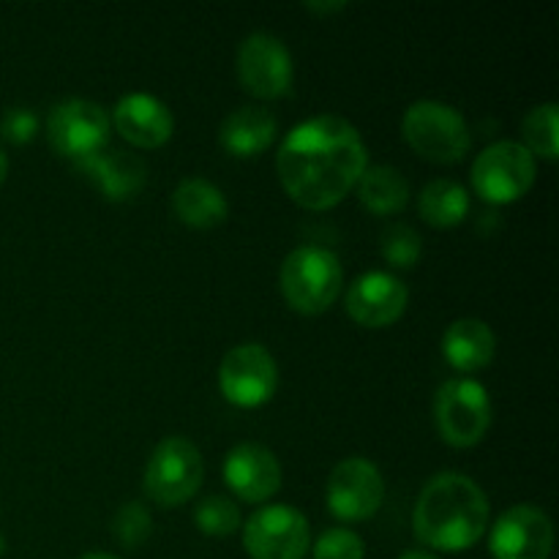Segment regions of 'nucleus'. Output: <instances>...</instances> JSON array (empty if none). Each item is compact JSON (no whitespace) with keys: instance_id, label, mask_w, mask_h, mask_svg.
Wrapping results in <instances>:
<instances>
[{"instance_id":"1","label":"nucleus","mask_w":559,"mask_h":559,"mask_svg":"<svg viewBox=\"0 0 559 559\" xmlns=\"http://www.w3.org/2000/svg\"><path fill=\"white\" fill-rule=\"evenodd\" d=\"M369 153L364 136L347 118L333 112L311 115L293 126L276 153V173L284 189L311 211L336 205L355 189Z\"/></svg>"},{"instance_id":"2","label":"nucleus","mask_w":559,"mask_h":559,"mask_svg":"<svg viewBox=\"0 0 559 559\" xmlns=\"http://www.w3.org/2000/svg\"><path fill=\"white\" fill-rule=\"evenodd\" d=\"M413 524L431 549L464 551L478 544L489 527V497L478 480L445 469L420 489Z\"/></svg>"},{"instance_id":"3","label":"nucleus","mask_w":559,"mask_h":559,"mask_svg":"<svg viewBox=\"0 0 559 559\" xmlns=\"http://www.w3.org/2000/svg\"><path fill=\"white\" fill-rule=\"evenodd\" d=\"M344 267L328 246L304 243L282 262V293L289 306L306 314L325 311L342 293Z\"/></svg>"},{"instance_id":"4","label":"nucleus","mask_w":559,"mask_h":559,"mask_svg":"<svg viewBox=\"0 0 559 559\" xmlns=\"http://www.w3.org/2000/svg\"><path fill=\"white\" fill-rule=\"evenodd\" d=\"M402 134L420 156L431 162H459L469 151V126L453 104L418 98L404 109Z\"/></svg>"},{"instance_id":"5","label":"nucleus","mask_w":559,"mask_h":559,"mask_svg":"<svg viewBox=\"0 0 559 559\" xmlns=\"http://www.w3.org/2000/svg\"><path fill=\"white\" fill-rule=\"evenodd\" d=\"M205 475L202 453L189 437H164L145 467V491L158 506H180L197 495Z\"/></svg>"},{"instance_id":"6","label":"nucleus","mask_w":559,"mask_h":559,"mask_svg":"<svg viewBox=\"0 0 559 559\" xmlns=\"http://www.w3.org/2000/svg\"><path fill=\"white\" fill-rule=\"evenodd\" d=\"M435 420L445 442L456 448L475 445L491 426L489 393L473 377L442 382L435 393Z\"/></svg>"},{"instance_id":"7","label":"nucleus","mask_w":559,"mask_h":559,"mask_svg":"<svg viewBox=\"0 0 559 559\" xmlns=\"http://www.w3.org/2000/svg\"><path fill=\"white\" fill-rule=\"evenodd\" d=\"M535 183V156L516 140L486 145L473 162V186L489 202L519 200Z\"/></svg>"},{"instance_id":"8","label":"nucleus","mask_w":559,"mask_h":559,"mask_svg":"<svg viewBox=\"0 0 559 559\" xmlns=\"http://www.w3.org/2000/svg\"><path fill=\"white\" fill-rule=\"evenodd\" d=\"M243 546L251 559H304L311 546L309 519L293 506H265L246 519Z\"/></svg>"},{"instance_id":"9","label":"nucleus","mask_w":559,"mask_h":559,"mask_svg":"<svg viewBox=\"0 0 559 559\" xmlns=\"http://www.w3.org/2000/svg\"><path fill=\"white\" fill-rule=\"evenodd\" d=\"M109 123L112 120L102 104L91 102V98H66L49 109V145L63 156L82 162V158L107 147Z\"/></svg>"},{"instance_id":"10","label":"nucleus","mask_w":559,"mask_h":559,"mask_svg":"<svg viewBox=\"0 0 559 559\" xmlns=\"http://www.w3.org/2000/svg\"><path fill=\"white\" fill-rule=\"evenodd\" d=\"M222 393L238 407H260L278 385V366L271 349L257 342H243L224 355L218 366Z\"/></svg>"},{"instance_id":"11","label":"nucleus","mask_w":559,"mask_h":559,"mask_svg":"<svg viewBox=\"0 0 559 559\" xmlns=\"http://www.w3.org/2000/svg\"><path fill=\"white\" fill-rule=\"evenodd\" d=\"M328 508L344 522L369 519L385 500V478L366 456H349L333 467L325 486Z\"/></svg>"},{"instance_id":"12","label":"nucleus","mask_w":559,"mask_h":559,"mask_svg":"<svg viewBox=\"0 0 559 559\" xmlns=\"http://www.w3.org/2000/svg\"><path fill=\"white\" fill-rule=\"evenodd\" d=\"M238 76L254 96H284L293 85V55L287 44L267 31L249 33L238 47Z\"/></svg>"},{"instance_id":"13","label":"nucleus","mask_w":559,"mask_h":559,"mask_svg":"<svg viewBox=\"0 0 559 559\" xmlns=\"http://www.w3.org/2000/svg\"><path fill=\"white\" fill-rule=\"evenodd\" d=\"M551 546H555V524L544 508L530 502L500 513L489 538L495 559H549Z\"/></svg>"},{"instance_id":"14","label":"nucleus","mask_w":559,"mask_h":559,"mask_svg":"<svg viewBox=\"0 0 559 559\" xmlns=\"http://www.w3.org/2000/svg\"><path fill=\"white\" fill-rule=\"evenodd\" d=\"M409 300L407 284L388 271H366L349 284L347 311L366 328H382L404 314Z\"/></svg>"},{"instance_id":"15","label":"nucleus","mask_w":559,"mask_h":559,"mask_svg":"<svg viewBox=\"0 0 559 559\" xmlns=\"http://www.w3.org/2000/svg\"><path fill=\"white\" fill-rule=\"evenodd\" d=\"M224 480L243 500L265 502L282 486V464L271 448L240 442L224 459Z\"/></svg>"},{"instance_id":"16","label":"nucleus","mask_w":559,"mask_h":559,"mask_svg":"<svg viewBox=\"0 0 559 559\" xmlns=\"http://www.w3.org/2000/svg\"><path fill=\"white\" fill-rule=\"evenodd\" d=\"M112 120L120 134L140 147H158L173 136V112L158 96L145 91H131L118 98Z\"/></svg>"},{"instance_id":"17","label":"nucleus","mask_w":559,"mask_h":559,"mask_svg":"<svg viewBox=\"0 0 559 559\" xmlns=\"http://www.w3.org/2000/svg\"><path fill=\"white\" fill-rule=\"evenodd\" d=\"M82 173L109 197V200H129L145 186L147 167L140 156L131 151H115V147H102L93 156L82 158Z\"/></svg>"},{"instance_id":"18","label":"nucleus","mask_w":559,"mask_h":559,"mask_svg":"<svg viewBox=\"0 0 559 559\" xmlns=\"http://www.w3.org/2000/svg\"><path fill=\"white\" fill-rule=\"evenodd\" d=\"M278 120L262 104H243L224 118L218 136L222 145L235 156H257L276 140Z\"/></svg>"},{"instance_id":"19","label":"nucleus","mask_w":559,"mask_h":559,"mask_svg":"<svg viewBox=\"0 0 559 559\" xmlns=\"http://www.w3.org/2000/svg\"><path fill=\"white\" fill-rule=\"evenodd\" d=\"M495 331L489 328V322L478 320V317H462V320L451 322L442 336V355L459 371L484 369L495 358Z\"/></svg>"},{"instance_id":"20","label":"nucleus","mask_w":559,"mask_h":559,"mask_svg":"<svg viewBox=\"0 0 559 559\" xmlns=\"http://www.w3.org/2000/svg\"><path fill=\"white\" fill-rule=\"evenodd\" d=\"M173 207L180 222L191 227H216L227 218L229 202L213 180L191 175L183 178L173 191Z\"/></svg>"},{"instance_id":"21","label":"nucleus","mask_w":559,"mask_h":559,"mask_svg":"<svg viewBox=\"0 0 559 559\" xmlns=\"http://www.w3.org/2000/svg\"><path fill=\"white\" fill-rule=\"evenodd\" d=\"M355 189H358L360 202L374 213H399L409 202V180L393 164L366 167Z\"/></svg>"},{"instance_id":"22","label":"nucleus","mask_w":559,"mask_h":559,"mask_svg":"<svg viewBox=\"0 0 559 559\" xmlns=\"http://www.w3.org/2000/svg\"><path fill=\"white\" fill-rule=\"evenodd\" d=\"M420 216L435 227H453L469 211V194L459 180L437 178L420 189L418 197Z\"/></svg>"},{"instance_id":"23","label":"nucleus","mask_w":559,"mask_h":559,"mask_svg":"<svg viewBox=\"0 0 559 559\" xmlns=\"http://www.w3.org/2000/svg\"><path fill=\"white\" fill-rule=\"evenodd\" d=\"M524 131V140H527V151L538 153L544 158H557L559 151V136H557V104L555 102H546L538 104L527 112L522 123Z\"/></svg>"},{"instance_id":"24","label":"nucleus","mask_w":559,"mask_h":559,"mask_svg":"<svg viewBox=\"0 0 559 559\" xmlns=\"http://www.w3.org/2000/svg\"><path fill=\"white\" fill-rule=\"evenodd\" d=\"M194 522L205 535H218L222 538V535H229L238 530L240 511L229 497L207 495L197 502Z\"/></svg>"},{"instance_id":"25","label":"nucleus","mask_w":559,"mask_h":559,"mask_svg":"<svg viewBox=\"0 0 559 559\" xmlns=\"http://www.w3.org/2000/svg\"><path fill=\"white\" fill-rule=\"evenodd\" d=\"M380 251L393 267H413L420 260L424 240H420V235L409 224H391L382 233Z\"/></svg>"},{"instance_id":"26","label":"nucleus","mask_w":559,"mask_h":559,"mask_svg":"<svg viewBox=\"0 0 559 559\" xmlns=\"http://www.w3.org/2000/svg\"><path fill=\"white\" fill-rule=\"evenodd\" d=\"M151 530H153L151 511L136 500L123 502L112 519L115 538H118L123 546H129V549H136V546L145 544V540L151 538Z\"/></svg>"},{"instance_id":"27","label":"nucleus","mask_w":559,"mask_h":559,"mask_svg":"<svg viewBox=\"0 0 559 559\" xmlns=\"http://www.w3.org/2000/svg\"><path fill=\"white\" fill-rule=\"evenodd\" d=\"M364 540L347 527L325 530L314 544V559H364Z\"/></svg>"},{"instance_id":"28","label":"nucleus","mask_w":559,"mask_h":559,"mask_svg":"<svg viewBox=\"0 0 559 559\" xmlns=\"http://www.w3.org/2000/svg\"><path fill=\"white\" fill-rule=\"evenodd\" d=\"M36 129L38 118L27 107H9L3 112V118H0V134L9 142H16V145L33 140Z\"/></svg>"},{"instance_id":"29","label":"nucleus","mask_w":559,"mask_h":559,"mask_svg":"<svg viewBox=\"0 0 559 559\" xmlns=\"http://www.w3.org/2000/svg\"><path fill=\"white\" fill-rule=\"evenodd\" d=\"M306 9L317 11V14H328V11L347 9V3H344V0H320V3H317V0H309V3H306Z\"/></svg>"},{"instance_id":"30","label":"nucleus","mask_w":559,"mask_h":559,"mask_svg":"<svg viewBox=\"0 0 559 559\" xmlns=\"http://www.w3.org/2000/svg\"><path fill=\"white\" fill-rule=\"evenodd\" d=\"M399 559H440V557H435L431 551H426V549H409V551H404Z\"/></svg>"},{"instance_id":"31","label":"nucleus","mask_w":559,"mask_h":559,"mask_svg":"<svg viewBox=\"0 0 559 559\" xmlns=\"http://www.w3.org/2000/svg\"><path fill=\"white\" fill-rule=\"evenodd\" d=\"M80 559H118V557L107 555V551H87V555H82Z\"/></svg>"},{"instance_id":"32","label":"nucleus","mask_w":559,"mask_h":559,"mask_svg":"<svg viewBox=\"0 0 559 559\" xmlns=\"http://www.w3.org/2000/svg\"><path fill=\"white\" fill-rule=\"evenodd\" d=\"M5 173H9V158H5V153L0 151V183L5 180Z\"/></svg>"},{"instance_id":"33","label":"nucleus","mask_w":559,"mask_h":559,"mask_svg":"<svg viewBox=\"0 0 559 559\" xmlns=\"http://www.w3.org/2000/svg\"><path fill=\"white\" fill-rule=\"evenodd\" d=\"M5 551V540H3V535H0V555H3Z\"/></svg>"}]
</instances>
